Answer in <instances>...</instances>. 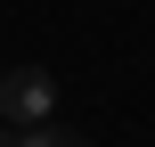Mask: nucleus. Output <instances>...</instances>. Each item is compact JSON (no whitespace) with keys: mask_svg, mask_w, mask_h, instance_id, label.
<instances>
[{"mask_svg":"<svg viewBox=\"0 0 155 147\" xmlns=\"http://www.w3.org/2000/svg\"><path fill=\"white\" fill-rule=\"evenodd\" d=\"M0 123H16V131L57 123V82H49V65H0Z\"/></svg>","mask_w":155,"mask_h":147,"instance_id":"1","label":"nucleus"},{"mask_svg":"<svg viewBox=\"0 0 155 147\" xmlns=\"http://www.w3.org/2000/svg\"><path fill=\"white\" fill-rule=\"evenodd\" d=\"M16 147H90V131H74V123H33V131H16Z\"/></svg>","mask_w":155,"mask_h":147,"instance_id":"2","label":"nucleus"},{"mask_svg":"<svg viewBox=\"0 0 155 147\" xmlns=\"http://www.w3.org/2000/svg\"><path fill=\"white\" fill-rule=\"evenodd\" d=\"M0 147H16V123H0Z\"/></svg>","mask_w":155,"mask_h":147,"instance_id":"3","label":"nucleus"}]
</instances>
